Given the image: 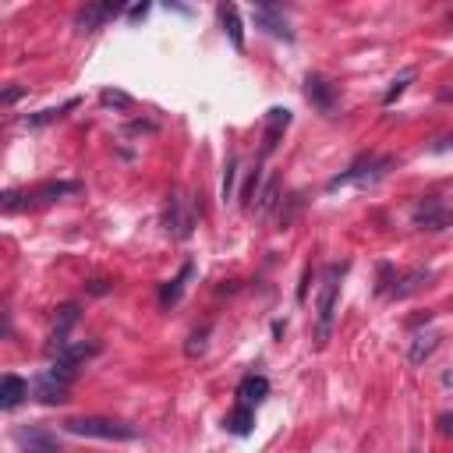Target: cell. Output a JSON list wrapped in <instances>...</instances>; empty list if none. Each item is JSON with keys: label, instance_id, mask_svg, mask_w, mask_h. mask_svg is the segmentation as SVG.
Listing matches in <instances>:
<instances>
[{"label": "cell", "instance_id": "f546056e", "mask_svg": "<svg viewBox=\"0 0 453 453\" xmlns=\"http://www.w3.org/2000/svg\"><path fill=\"white\" fill-rule=\"evenodd\" d=\"M86 290H89V294H106V290H110V283H106V280H89V283H86Z\"/></svg>", "mask_w": 453, "mask_h": 453}, {"label": "cell", "instance_id": "5b68a950", "mask_svg": "<svg viewBox=\"0 0 453 453\" xmlns=\"http://www.w3.org/2000/svg\"><path fill=\"white\" fill-rule=\"evenodd\" d=\"M195 205H188V198H181V191H170L167 205H163V230L174 241H188L195 230Z\"/></svg>", "mask_w": 453, "mask_h": 453}, {"label": "cell", "instance_id": "7c38bea8", "mask_svg": "<svg viewBox=\"0 0 453 453\" xmlns=\"http://www.w3.org/2000/svg\"><path fill=\"white\" fill-rule=\"evenodd\" d=\"M29 393H32V390H29V382H25L21 375L7 372V375H4V382H0V407H4V411H14V407H18Z\"/></svg>", "mask_w": 453, "mask_h": 453}, {"label": "cell", "instance_id": "5bb4252c", "mask_svg": "<svg viewBox=\"0 0 453 453\" xmlns=\"http://www.w3.org/2000/svg\"><path fill=\"white\" fill-rule=\"evenodd\" d=\"M191 276H195V263H184L181 273H178L174 280H167V283H163V290H160V305H163V308H174V305L181 301Z\"/></svg>", "mask_w": 453, "mask_h": 453}, {"label": "cell", "instance_id": "6da1fadb", "mask_svg": "<svg viewBox=\"0 0 453 453\" xmlns=\"http://www.w3.org/2000/svg\"><path fill=\"white\" fill-rule=\"evenodd\" d=\"M71 382H75V368H68V365H61V362H50L46 372H39L29 382V390H32V400H39L46 407H57V404L68 400Z\"/></svg>", "mask_w": 453, "mask_h": 453}, {"label": "cell", "instance_id": "e575fe53", "mask_svg": "<svg viewBox=\"0 0 453 453\" xmlns=\"http://www.w3.org/2000/svg\"><path fill=\"white\" fill-rule=\"evenodd\" d=\"M443 382H447V386H453V372H447V375H443Z\"/></svg>", "mask_w": 453, "mask_h": 453}, {"label": "cell", "instance_id": "7402d4cb", "mask_svg": "<svg viewBox=\"0 0 453 453\" xmlns=\"http://www.w3.org/2000/svg\"><path fill=\"white\" fill-rule=\"evenodd\" d=\"M276 202H280V181L270 178V181L263 184V191H259V216H270Z\"/></svg>", "mask_w": 453, "mask_h": 453}, {"label": "cell", "instance_id": "d4e9b609", "mask_svg": "<svg viewBox=\"0 0 453 453\" xmlns=\"http://www.w3.org/2000/svg\"><path fill=\"white\" fill-rule=\"evenodd\" d=\"M263 191V170L255 167L252 170V178H248V184H245V191H241V205L245 209H252V202H255V195Z\"/></svg>", "mask_w": 453, "mask_h": 453}, {"label": "cell", "instance_id": "2e32d148", "mask_svg": "<svg viewBox=\"0 0 453 453\" xmlns=\"http://www.w3.org/2000/svg\"><path fill=\"white\" fill-rule=\"evenodd\" d=\"M432 280V270H425V266H418V270H411V273H404L397 283H393V290H390V297L393 301H404V297H411L414 290H422L425 283Z\"/></svg>", "mask_w": 453, "mask_h": 453}, {"label": "cell", "instance_id": "d6a6232c", "mask_svg": "<svg viewBox=\"0 0 453 453\" xmlns=\"http://www.w3.org/2000/svg\"><path fill=\"white\" fill-rule=\"evenodd\" d=\"M18 96H25V89H7V92H4V106H11Z\"/></svg>", "mask_w": 453, "mask_h": 453}, {"label": "cell", "instance_id": "4316f807", "mask_svg": "<svg viewBox=\"0 0 453 453\" xmlns=\"http://www.w3.org/2000/svg\"><path fill=\"white\" fill-rule=\"evenodd\" d=\"M234 181H238V156H230V160H227V170H223V184H220L223 202L234 198Z\"/></svg>", "mask_w": 453, "mask_h": 453}, {"label": "cell", "instance_id": "277c9868", "mask_svg": "<svg viewBox=\"0 0 453 453\" xmlns=\"http://www.w3.org/2000/svg\"><path fill=\"white\" fill-rule=\"evenodd\" d=\"M397 167V160L393 156H362L355 167H347L344 174H337L333 181L326 184V191H337V188H347V184H358V188H372V184H379L390 170Z\"/></svg>", "mask_w": 453, "mask_h": 453}, {"label": "cell", "instance_id": "30bf717a", "mask_svg": "<svg viewBox=\"0 0 453 453\" xmlns=\"http://www.w3.org/2000/svg\"><path fill=\"white\" fill-rule=\"evenodd\" d=\"M75 191H82L78 181H46L39 188H32V191H25L21 198H25V205H39V202H57V198L75 195Z\"/></svg>", "mask_w": 453, "mask_h": 453}, {"label": "cell", "instance_id": "836d02e7", "mask_svg": "<svg viewBox=\"0 0 453 453\" xmlns=\"http://www.w3.org/2000/svg\"><path fill=\"white\" fill-rule=\"evenodd\" d=\"M450 146H453V138H443V142H439V146H436L432 153H443V149H450Z\"/></svg>", "mask_w": 453, "mask_h": 453}, {"label": "cell", "instance_id": "ac0fdd59", "mask_svg": "<svg viewBox=\"0 0 453 453\" xmlns=\"http://www.w3.org/2000/svg\"><path fill=\"white\" fill-rule=\"evenodd\" d=\"M439 333L436 330H425V333H414V340H411V351H407V358H411V365H422L432 358V351L439 347Z\"/></svg>", "mask_w": 453, "mask_h": 453}, {"label": "cell", "instance_id": "4dcf8cb0", "mask_svg": "<svg viewBox=\"0 0 453 453\" xmlns=\"http://www.w3.org/2000/svg\"><path fill=\"white\" fill-rule=\"evenodd\" d=\"M308 283H312V270H305V276H301V287H297V301H305V297H308Z\"/></svg>", "mask_w": 453, "mask_h": 453}, {"label": "cell", "instance_id": "4fadbf2b", "mask_svg": "<svg viewBox=\"0 0 453 453\" xmlns=\"http://www.w3.org/2000/svg\"><path fill=\"white\" fill-rule=\"evenodd\" d=\"M290 128V110H283V106H273L270 113H266V142H263V156H270L273 149H276V142H280V135Z\"/></svg>", "mask_w": 453, "mask_h": 453}, {"label": "cell", "instance_id": "9a60e30c", "mask_svg": "<svg viewBox=\"0 0 453 453\" xmlns=\"http://www.w3.org/2000/svg\"><path fill=\"white\" fill-rule=\"evenodd\" d=\"M18 447L25 453H57V439L43 429H18Z\"/></svg>", "mask_w": 453, "mask_h": 453}, {"label": "cell", "instance_id": "d6986e66", "mask_svg": "<svg viewBox=\"0 0 453 453\" xmlns=\"http://www.w3.org/2000/svg\"><path fill=\"white\" fill-rule=\"evenodd\" d=\"M220 21H223V32L230 36V43L238 50H245V25H241V14L234 4H220Z\"/></svg>", "mask_w": 453, "mask_h": 453}, {"label": "cell", "instance_id": "7a4b0ae2", "mask_svg": "<svg viewBox=\"0 0 453 453\" xmlns=\"http://www.w3.org/2000/svg\"><path fill=\"white\" fill-rule=\"evenodd\" d=\"M68 436H82V439H106V443H128L138 439V429L128 422H113V418H68L64 422Z\"/></svg>", "mask_w": 453, "mask_h": 453}, {"label": "cell", "instance_id": "44dd1931", "mask_svg": "<svg viewBox=\"0 0 453 453\" xmlns=\"http://www.w3.org/2000/svg\"><path fill=\"white\" fill-rule=\"evenodd\" d=\"M78 106V99H68V103H61V106H50V110H39V113H32V117H25V124L29 128H43V124H54V121H61L68 110H75Z\"/></svg>", "mask_w": 453, "mask_h": 453}, {"label": "cell", "instance_id": "cb8c5ba5", "mask_svg": "<svg viewBox=\"0 0 453 453\" xmlns=\"http://www.w3.org/2000/svg\"><path fill=\"white\" fill-rule=\"evenodd\" d=\"M205 340H209V326L195 330V333L188 337V344H184V355H188V358H198V355H205Z\"/></svg>", "mask_w": 453, "mask_h": 453}, {"label": "cell", "instance_id": "484cf974", "mask_svg": "<svg viewBox=\"0 0 453 453\" xmlns=\"http://www.w3.org/2000/svg\"><path fill=\"white\" fill-rule=\"evenodd\" d=\"M99 103H103V106H117V110H128L135 99H131L128 92H121V89H103V92H99Z\"/></svg>", "mask_w": 453, "mask_h": 453}, {"label": "cell", "instance_id": "ffe728a7", "mask_svg": "<svg viewBox=\"0 0 453 453\" xmlns=\"http://www.w3.org/2000/svg\"><path fill=\"white\" fill-rule=\"evenodd\" d=\"M252 425H255V407H248V404H238V407L223 418V429L234 432V436H248Z\"/></svg>", "mask_w": 453, "mask_h": 453}, {"label": "cell", "instance_id": "f1b7e54d", "mask_svg": "<svg viewBox=\"0 0 453 453\" xmlns=\"http://www.w3.org/2000/svg\"><path fill=\"white\" fill-rule=\"evenodd\" d=\"M439 432H443V436H453V411H443V414H439Z\"/></svg>", "mask_w": 453, "mask_h": 453}, {"label": "cell", "instance_id": "603a6c76", "mask_svg": "<svg viewBox=\"0 0 453 453\" xmlns=\"http://www.w3.org/2000/svg\"><path fill=\"white\" fill-rule=\"evenodd\" d=\"M411 82H414V68H407V71H404L400 78H393V86L386 89V96H382V103H386V106H393V103H397V99L404 96V89H407Z\"/></svg>", "mask_w": 453, "mask_h": 453}, {"label": "cell", "instance_id": "8992f818", "mask_svg": "<svg viewBox=\"0 0 453 453\" xmlns=\"http://www.w3.org/2000/svg\"><path fill=\"white\" fill-rule=\"evenodd\" d=\"M453 223V209L443 205V198H422L418 205H414V227H422V230H447Z\"/></svg>", "mask_w": 453, "mask_h": 453}, {"label": "cell", "instance_id": "3957f363", "mask_svg": "<svg viewBox=\"0 0 453 453\" xmlns=\"http://www.w3.org/2000/svg\"><path fill=\"white\" fill-rule=\"evenodd\" d=\"M347 273L344 266H330L322 290H319V312H315V347H326L330 333H333V319H337V290H340V276Z\"/></svg>", "mask_w": 453, "mask_h": 453}, {"label": "cell", "instance_id": "83f0119b", "mask_svg": "<svg viewBox=\"0 0 453 453\" xmlns=\"http://www.w3.org/2000/svg\"><path fill=\"white\" fill-rule=\"evenodd\" d=\"M393 283H397V273H393V266H390V263H382V266H379V283H375V294H390V290H393Z\"/></svg>", "mask_w": 453, "mask_h": 453}, {"label": "cell", "instance_id": "1f68e13d", "mask_svg": "<svg viewBox=\"0 0 453 453\" xmlns=\"http://www.w3.org/2000/svg\"><path fill=\"white\" fill-rule=\"evenodd\" d=\"M146 14H149V4H138V7H131V11H128V18H131V21H138V18H146Z\"/></svg>", "mask_w": 453, "mask_h": 453}, {"label": "cell", "instance_id": "e0dca14e", "mask_svg": "<svg viewBox=\"0 0 453 453\" xmlns=\"http://www.w3.org/2000/svg\"><path fill=\"white\" fill-rule=\"evenodd\" d=\"M96 355H99V344H86V340H78V344H68V347H64L54 362H61V365H68V368H75V372H78V368H82L86 362H92Z\"/></svg>", "mask_w": 453, "mask_h": 453}, {"label": "cell", "instance_id": "52a82bcc", "mask_svg": "<svg viewBox=\"0 0 453 453\" xmlns=\"http://www.w3.org/2000/svg\"><path fill=\"white\" fill-rule=\"evenodd\" d=\"M305 96H308V103H312L315 110H322V113H333V110H337V86H333L326 75L308 71V75H305Z\"/></svg>", "mask_w": 453, "mask_h": 453}, {"label": "cell", "instance_id": "8fae6325", "mask_svg": "<svg viewBox=\"0 0 453 453\" xmlns=\"http://www.w3.org/2000/svg\"><path fill=\"white\" fill-rule=\"evenodd\" d=\"M266 397H270V379H266V375H245V379H241V386H238V404L259 407Z\"/></svg>", "mask_w": 453, "mask_h": 453}, {"label": "cell", "instance_id": "ba28073f", "mask_svg": "<svg viewBox=\"0 0 453 453\" xmlns=\"http://www.w3.org/2000/svg\"><path fill=\"white\" fill-rule=\"evenodd\" d=\"M252 18H255V25L266 29L270 36L283 39V43H294V32H290V25H287V18H283V7H276V4H259V7L252 11Z\"/></svg>", "mask_w": 453, "mask_h": 453}, {"label": "cell", "instance_id": "9c48e42d", "mask_svg": "<svg viewBox=\"0 0 453 453\" xmlns=\"http://www.w3.org/2000/svg\"><path fill=\"white\" fill-rule=\"evenodd\" d=\"M117 14H121V4H86V7H78V14H75V32H78V36L96 32L103 21H110V18H117Z\"/></svg>", "mask_w": 453, "mask_h": 453}]
</instances>
